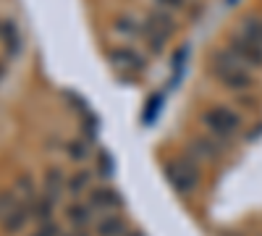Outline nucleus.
Returning a JSON list of instances; mask_svg holds the SVG:
<instances>
[{
	"instance_id": "obj_5",
	"label": "nucleus",
	"mask_w": 262,
	"mask_h": 236,
	"mask_svg": "<svg viewBox=\"0 0 262 236\" xmlns=\"http://www.w3.org/2000/svg\"><path fill=\"white\" fill-rule=\"evenodd\" d=\"M228 50L244 63L247 69H262V45L252 42L249 37L244 34H233L231 42H228Z\"/></svg>"
},
{
	"instance_id": "obj_22",
	"label": "nucleus",
	"mask_w": 262,
	"mask_h": 236,
	"mask_svg": "<svg viewBox=\"0 0 262 236\" xmlns=\"http://www.w3.org/2000/svg\"><path fill=\"white\" fill-rule=\"evenodd\" d=\"M32 236H63V231H60L53 221H48V223H39V228H37Z\"/></svg>"
},
{
	"instance_id": "obj_26",
	"label": "nucleus",
	"mask_w": 262,
	"mask_h": 236,
	"mask_svg": "<svg viewBox=\"0 0 262 236\" xmlns=\"http://www.w3.org/2000/svg\"><path fill=\"white\" fill-rule=\"evenodd\" d=\"M128 236H144V233H139V231H128Z\"/></svg>"
},
{
	"instance_id": "obj_13",
	"label": "nucleus",
	"mask_w": 262,
	"mask_h": 236,
	"mask_svg": "<svg viewBox=\"0 0 262 236\" xmlns=\"http://www.w3.org/2000/svg\"><path fill=\"white\" fill-rule=\"evenodd\" d=\"M0 39H3V48L8 50V55H16L21 50V34L16 29L13 21H0Z\"/></svg>"
},
{
	"instance_id": "obj_27",
	"label": "nucleus",
	"mask_w": 262,
	"mask_h": 236,
	"mask_svg": "<svg viewBox=\"0 0 262 236\" xmlns=\"http://www.w3.org/2000/svg\"><path fill=\"white\" fill-rule=\"evenodd\" d=\"M3 71H6V69H3V63H0V79H3Z\"/></svg>"
},
{
	"instance_id": "obj_19",
	"label": "nucleus",
	"mask_w": 262,
	"mask_h": 236,
	"mask_svg": "<svg viewBox=\"0 0 262 236\" xmlns=\"http://www.w3.org/2000/svg\"><path fill=\"white\" fill-rule=\"evenodd\" d=\"M242 34H244V37H249L252 42H257V45H262V18H257V16L244 18V24H242Z\"/></svg>"
},
{
	"instance_id": "obj_28",
	"label": "nucleus",
	"mask_w": 262,
	"mask_h": 236,
	"mask_svg": "<svg viewBox=\"0 0 262 236\" xmlns=\"http://www.w3.org/2000/svg\"><path fill=\"white\" fill-rule=\"evenodd\" d=\"M223 236H242V233H223Z\"/></svg>"
},
{
	"instance_id": "obj_4",
	"label": "nucleus",
	"mask_w": 262,
	"mask_h": 236,
	"mask_svg": "<svg viewBox=\"0 0 262 236\" xmlns=\"http://www.w3.org/2000/svg\"><path fill=\"white\" fill-rule=\"evenodd\" d=\"M86 202H90V207L95 212H102V216H107V212H121V207H123V197L107 184L92 186L86 191Z\"/></svg>"
},
{
	"instance_id": "obj_9",
	"label": "nucleus",
	"mask_w": 262,
	"mask_h": 236,
	"mask_svg": "<svg viewBox=\"0 0 262 236\" xmlns=\"http://www.w3.org/2000/svg\"><path fill=\"white\" fill-rule=\"evenodd\" d=\"M66 221H69L74 228H86L90 223H95V210L90 207V202H71L69 207L63 210Z\"/></svg>"
},
{
	"instance_id": "obj_2",
	"label": "nucleus",
	"mask_w": 262,
	"mask_h": 236,
	"mask_svg": "<svg viewBox=\"0 0 262 236\" xmlns=\"http://www.w3.org/2000/svg\"><path fill=\"white\" fill-rule=\"evenodd\" d=\"M165 179L179 195H191L200 186V165H196L194 158H186V155L170 158L165 163Z\"/></svg>"
},
{
	"instance_id": "obj_15",
	"label": "nucleus",
	"mask_w": 262,
	"mask_h": 236,
	"mask_svg": "<svg viewBox=\"0 0 262 236\" xmlns=\"http://www.w3.org/2000/svg\"><path fill=\"white\" fill-rule=\"evenodd\" d=\"M66 155H69L71 160H76V163H84L86 158L92 155L90 139H86V137H76V139H71V142H66Z\"/></svg>"
},
{
	"instance_id": "obj_12",
	"label": "nucleus",
	"mask_w": 262,
	"mask_h": 236,
	"mask_svg": "<svg viewBox=\"0 0 262 236\" xmlns=\"http://www.w3.org/2000/svg\"><path fill=\"white\" fill-rule=\"evenodd\" d=\"M90 189H92V170L90 168H79L76 174L69 176V181H66V191H69L71 197H79Z\"/></svg>"
},
{
	"instance_id": "obj_11",
	"label": "nucleus",
	"mask_w": 262,
	"mask_h": 236,
	"mask_svg": "<svg viewBox=\"0 0 262 236\" xmlns=\"http://www.w3.org/2000/svg\"><path fill=\"white\" fill-rule=\"evenodd\" d=\"M144 24L152 27L155 32H160V34H165V37H170L173 32H176V21H173L170 11H165V8H152L144 18Z\"/></svg>"
},
{
	"instance_id": "obj_20",
	"label": "nucleus",
	"mask_w": 262,
	"mask_h": 236,
	"mask_svg": "<svg viewBox=\"0 0 262 236\" xmlns=\"http://www.w3.org/2000/svg\"><path fill=\"white\" fill-rule=\"evenodd\" d=\"M142 34H144V42L149 45V50L152 53H163V48H165V42H168V37L165 34H160V32H155L152 27H142Z\"/></svg>"
},
{
	"instance_id": "obj_25",
	"label": "nucleus",
	"mask_w": 262,
	"mask_h": 236,
	"mask_svg": "<svg viewBox=\"0 0 262 236\" xmlns=\"http://www.w3.org/2000/svg\"><path fill=\"white\" fill-rule=\"evenodd\" d=\"M63 236H86L84 228H71V231H63Z\"/></svg>"
},
{
	"instance_id": "obj_24",
	"label": "nucleus",
	"mask_w": 262,
	"mask_h": 236,
	"mask_svg": "<svg viewBox=\"0 0 262 236\" xmlns=\"http://www.w3.org/2000/svg\"><path fill=\"white\" fill-rule=\"evenodd\" d=\"M158 6L165 11H176V8H184V0H158Z\"/></svg>"
},
{
	"instance_id": "obj_1",
	"label": "nucleus",
	"mask_w": 262,
	"mask_h": 236,
	"mask_svg": "<svg viewBox=\"0 0 262 236\" xmlns=\"http://www.w3.org/2000/svg\"><path fill=\"white\" fill-rule=\"evenodd\" d=\"M210 69H212V76L221 81L226 90H231V92H244V90H249L252 84H254L252 71H249V69H247L244 63L238 60L228 48L212 53Z\"/></svg>"
},
{
	"instance_id": "obj_6",
	"label": "nucleus",
	"mask_w": 262,
	"mask_h": 236,
	"mask_svg": "<svg viewBox=\"0 0 262 236\" xmlns=\"http://www.w3.org/2000/svg\"><path fill=\"white\" fill-rule=\"evenodd\" d=\"M66 174L60 165H48L45 174H42V197H48L50 202H58L63 197V189H66Z\"/></svg>"
},
{
	"instance_id": "obj_17",
	"label": "nucleus",
	"mask_w": 262,
	"mask_h": 236,
	"mask_svg": "<svg viewBox=\"0 0 262 236\" xmlns=\"http://www.w3.org/2000/svg\"><path fill=\"white\" fill-rule=\"evenodd\" d=\"M21 202H24V200L16 195V189H3V191H0V221H3L8 212H13Z\"/></svg>"
},
{
	"instance_id": "obj_16",
	"label": "nucleus",
	"mask_w": 262,
	"mask_h": 236,
	"mask_svg": "<svg viewBox=\"0 0 262 236\" xmlns=\"http://www.w3.org/2000/svg\"><path fill=\"white\" fill-rule=\"evenodd\" d=\"M29 207H32V218H37L39 223H48V221L53 218L55 202H50L48 197H37L34 202H29Z\"/></svg>"
},
{
	"instance_id": "obj_18",
	"label": "nucleus",
	"mask_w": 262,
	"mask_h": 236,
	"mask_svg": "<svg viewBox=\"0 0 262 236\" xmlns=\"http://www.w3.org/2000/svg\"><path fill=\"white\" fill-rule=\"evenodd\" d=\"M16 195H21L24 202H34L37 200V189H34V181H32L29 174H21L16 179Z\"/></svg>"
},
{
	"instance_id": "obj_14",
	"label": "nucleus",
	"mask_w": 262,
	"mask_h": 236,
	"mask_svg": "<svg viewBox=\"0 0 262 236\" xmlns=\"http://www.w3.org/2000/svg\"><path fill=\"white\" fill-rule=\"evenodd\" d=\"M191 155L200 158V160H215V158H221V147H217V142L210 139V137H200L191 144Z\"/></svg>"
},
{
	"instance_id": "obj_23",
	"label": "nucleus",
	"mask_w": 262,
	"mask_h": 236,
	"mask_svg": "<svg viewBox=\"0 0 262 236\" xmlns=\"http://www.w3.org/2000/svg\"><path fill=\"white\" fill-rule=\"evenodd\" d=\"M100 170H102V174H107V176H111L113 174V160H111V155H107V153H100Z\"/></svg>"
},
{
	"instance_id": "obj_21",
	"label": "nucleus",
	"mask_w": 262,
	"mask_h": 236,
	"mask_svg": "<svg viewBox=\"0 0 262 236\" xmlns=\"http://www.w3.org/2000/svg\"><path fill=\"white\" fill-rule=\"evenodd\" d=\"M116 29H118L121 34H139V32H142V29L137 27V21L128 18V16H118V18H116Z\"/></svg>"
},
{
	"instance_id": "obj_3",
	"label": "nucleus",
	"mask_w": 262,
	"mask_h": 236,
	"mask_svg": "<svg viewBox=\"0 0 262 236\" xmlns=\"http://www.w3.org/2000/svg\"><path fill=\"white\" fill-rule=\"evenodd\" d=\"M202 123L207 126V132L217 139H231L242 132V116L236 111L226 108V105H215V108L205 111Z\"/></svg>"
},
{
	"instance_id": "obj_8",
	"label": "nucleus",
	"mask_w": 262,
	"mask_h": 236,
	"mask_svg": "<svg viewBox=\"0 0 262 236\" xmlns=\"http://www.w3.org/2000/svg\"><path fill=\"white\" fill-rule=\"evenodd\" d=\"M128 221L121 212H107L95 221V236H128Z\"/></svg>"
},
{
	"instance_id": "obj_7",
	"label": "nucleus",
	"mask_w": 262,
	"mask_h": 236,
	"mask_svg": "<svg viewBox=\"0 0 262 236\" xmlns=\"http://www.w3.org/2000/svg\"><path fill=\"white\" fill-rule=\"evenodd\" d=\"M111 63L116 69L126 71V74H139L144 69V58L131 48H113L111 50Z\"/></svg>"
},
{
	"instance_id": "obj_10",
	"label": "nucleus",
	"mask_w": 262,
	"mask_h": 236,
	"mask_svg": "<svg viewBox=\"0 0 262 236\" xmlns=\"http://www.w3.org/2000/svg\"><path fill=\"white\" fill-rule=\"evenodd\" d=\"M29 221H32V207H29V202H21L13 212H8V216L3 218V231H6L8 236H13V233H18L21 228H27Z\"/></svg>"
}]
</instances>
